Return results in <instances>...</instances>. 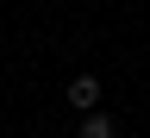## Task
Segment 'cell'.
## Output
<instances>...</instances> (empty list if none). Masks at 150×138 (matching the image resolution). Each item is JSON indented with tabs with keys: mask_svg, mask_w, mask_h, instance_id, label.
<instances>
[{
	"mask_svg": "<svg viewBox=\"0 0 150 138\" xmlns=\"http://www.w3.org/2000/svg\"><path fill=\"white\" fill-rule=\"evenodd\" d=\"M81 138H112V119L106 113H81Z\"/></svg>",
	"mask_w": 150,
	"mask_h": 138,
	"instance_id": "cell-2",
	"label": "cell"
},
{
	"mask_svg": "<svg viewBox=\"0 0 150 138\" xmlns=\"http://www.w3.org/2000/svg\"><path fill=\"white\" fill-rule=\"evenodd\" d=\"M69 107L75 113H94V107H100V75H75V82H69Z\"/></svg>",
	"mask_w": 150,
	"mask_h": 138,
	"instance_id": "cell-1",
	"label": "cell"
}]
</instances>
